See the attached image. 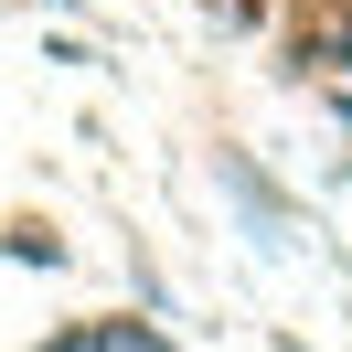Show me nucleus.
<instances>
[{
	"label": "nucleus",
	"instance_id": "1",
	"mask_svg": "<svg viewBox=\"0 0 352 352\" xmlns=\"http://www.w3.org/2000/svg\"><path fill=\"white\" fill-rule=\"evenodd\" d=\"M107 352H171V342H160V331H139V320H118V331H107Z\"/></svg>",
	"mask_w": 352,
	"mask_h": 352
},
{
	"label": "nucleus",
	"instance_id": "2",
	"mask_svg": "<svg viewBox=\"0 0 352 352\" xmlns=\"http://www.w3.org/2000/svg\"><path fill=\"white\" fill-rule=\"evenodd\" d=\"M43 352H107V331H75V342H43Z\"/></svg>",
	"mask_w": 352,
	"mask_h": 352
},
{
	"label": "nucleus",
	"instance_id": "3",
	"mask_svg": "<svg viewBox=\"0 0 352 352\" xmlns=\"http://www.w3.org/2000/svg\"><path fill=\"white\" fill-rule=\"evenodd\" d=\"M342 65H352V32H342Z\"/></svg>",
	"mask_w": 352,
	"mask_h": 352
}]
</instances>
